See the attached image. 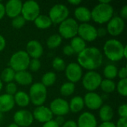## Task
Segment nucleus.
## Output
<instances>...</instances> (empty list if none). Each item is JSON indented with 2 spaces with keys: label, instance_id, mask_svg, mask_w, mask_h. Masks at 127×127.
I'll return each instance as SVG.
<instances>
[{
  "label": "nucleus",
  "instance_id": "obj_1",
  "mask_svg": "<svg viewBox=\"0 0 127 127\" xmlns=\"http://www.w3.org/2000/svg\"><path fill=\"white\" fill-rule=\"evenodd\" d=\"M78 65L89 71L100 68L103 63V54L96 47L86 48L77 56Z\"/></svg>",
  "mask_w": 127,
  "mask_h": 127
},
{
  "label": "nucleus",
  "instance_id": "obj_2",
  "mask_svg": "<svg viewBox=\"0 0 127 127\" xmlns=\"http://www.w3.org/2000/svg\"><path fill=\"white\" fill-rule=\"evenodd\" d=\"M124 45L118 39H111L107 40L103 46V51L106 57L114 62L120 61L124 57Z\"/></svg>",
  "mask_w": 127,
  "mask_h": 127
},
{
  "label": "nucleus",
  "instance_id": "obj_3",
  "mask_svg": "<svg viewBox=\"0 0 127 127\" xmlns=\"http://www.w3.org/2000/svg\"><path fill=\"white\" fill-rule=\"evenodd\" d=\"M113 13L114 9L110 4L99 3L91 11L92 19L99 24L108 22L113 17Z\"/></svg>",
  "mask_w": 127,
  "mask_h": 127
},
{
  "label": "nucleus",
  "instance_id": "obj_4",
  "mask_svg": "<svg viewBox=\"0 0 127 127\" xmlns=\"http://www.w3.org/2000/svg\"><path fill=\"white\" fill-rule=\"evenodd\" d=\"M30 60V57L26 51H19L11 56L9 64L10 68L15 72H19L26 71V69L28 68Z\"/></svg>",
  "mask_w": 127,
  "mask_h": 127
},
{
  "label": "nucleus",
  "instance_id": "obj_5",
  "mask_svg": "<svg viewBox=\"0 0 127 127\" xmlns=\"http://www.w3.org/2000/svg\"><path fill=\"white\" fill-rule=\"evenodd\" d=\"M30 101L36 106H42L47 98V89L46 87L41 83H33L30 89L29 92Z\"/></svg>",
  "mask_w": 127,
  "mask_h": 127
},
{
  "label": "nucleus",
  "instance_id": "obj_6",
  "mask_svg": "<svg viewBox=\"0 0 127 127\" xmlns=\"http://www.w3.org/2000/svg\"><path fill=\"white\" fill-rule=\"evenodd\" d=\"M79 25L73 18H67L60 24L59 33L61 37L72 39L77 35Z\"/></svg>",
  "mask_w": 127,
  "mask_h": 127
},
{
  "label": "nucleus",
  "instance_id": "obj_7",
  "mask_svg": "<svg viewBox=\"0 0 127 127\" xmlns=\"http://www.w3.org/2000/svg\"><path fill=\"white\" fill-rule=\"evenodd\" d=\"M39 5L36 1L29 0L22 3L21 14L25 21H34L39 15Z\"/></svg>",
  "mask_w": 127,
  "mask_h": 127
},
{
  "label": "nucleus",
  "instance_id": "obj_8",
  "mask_svg": "<svg viewBox=\"0 0 127 127\" xmlns=\"http://www.w3.org/2000/svg\"><path fill=\"white\" fill-rule=\"evenodd\" d=\"M69 15V10L65 4H57L54 5L50 11L49 16L52 24H60L64 20H65Z\"/></svg>",
  "mask_w": 127,
  "mask_h": 127
},
{
  "label": "nucleus",
  "instance_id": "obj_9",
  "mask_svg": "<svg viewBox=\"0 0 127 127\" xmlns=\"http://www.w3.org/2000/svg\"><path fill=\"white\" fill-rule=\"evenodd\" d=\"M100 74L95 71H89L83 76L82 83L83 87L89 92H93L98 87L102 81Z\"/></svg>",
  "mask_w": 127,
  "mask_h": 127
},
{
  "label": "nucleus",
  "instance_id": "obj_10",
  "mask_svg": "<svg viewBox=\"0 0 127 127\" xmlns=\"http://www.w3.org/2000/svg\"><path fill=\"white\" fill-rule=\"evenodd\" d=\"M77 34L85 42H92L97 37V28L89 23H82L78 27Z\"/></svg>",
  "mask_w": 127,
  "mask_h": 127
},
{
  "label": "nucleus",
  "instance_id": "obj_11",
  "mask_svg": "<svg viewBox=\"0 0 127 127\" xmlns=\"http://www.w3.org/2000/svg\"><path fill=\"white\" fill-rule=\"evenodd\" d=\"M33 120L32 113L25 109L17 111L13 115L14 123L19 127H30L33 124Z\"/></svg>",
  "mask_w": 127,
  "mask_h": 127
},
{
  "label": "nucleus",
  "instance_id": "obj_12",
  "mask_svg": "<svg viewBox=\"0 0 127 127\" xmlns=\"http://www.w3.org/2000/svg\"><path fill=\"white\" fill-rule=\"evenodd\" d=\"M50 110L53 115L63 116L69 112V105L68 103L62 98H56L51 101L50 104Z\"/></svg>",
  "mask_w": 127,
  "mask_h": 127
},
{
  "label": "nucleus",
  "instance_id": "obj_13",
  "mask_svg": "<svg viewBox=\"0 0 127 127\" xmlns=\"http://www.w3.org/2000/svg\"><path fill=\"white\" fill-rule=\"evenodd\" d=\"M125 28V22L120 16H113L107 24L106 31L110 35L113 36L121 34Z\"/></svg>",
  "mask_w": 127,
  "mask_h": 127
},
{
  "label": "nucleus",
  "instance_id": "obj_14",
  "mask_svg": "<svg viewBox=\"0 0 127 127\" xmlns=\"http://www.w3.org/2000/svg\"><path fill=\"white\" fill-rule=\"evenodd\" d=\"M65 74L66 78L71 83H77L80 81L83 76L82 68L76 63H69L65 69Z\"/></svg>",
  "mask_w": 127,
  "mask_h": 127
},
{
  "label": "nucleus",
  "instance_id": "obj_15",
  "mask_svg": "<svg viewBox=\"0 0 127 127\" xmlns=\"http://www.w3.org/2000/svg\"><path fill=\"white\" fill-rule=\"evenodd\" d=\"M84 104L89 109L97 110L99 109L103 106V99L102 97L95 92H89L87 93L84 98Z\"/></svg>",
  "mask_w": 127,
  "mask_h": 127
},
{
  "label": "nucleus",
  "instance_id": "obj_16",
  "mask_svg": "<svg viewBox=\"0 0 127 127\" xmlns=\"http://www.w3.org/2000/svg\"><path fill=\"white\" fill-rule=\"evenodd\" d=\"M33 119L36 120L40 123H46L52 120L53 114L48 107L40 106H37L32 113Z\"/></svg>",
  "mask_w": 127,
  "mask_h": 127
},
{
  "label": "nucleus",
  "instance_id": "obj_17",
  "mask_svg": "<svg viewBox=\"0 0 127 127\" xmlns=\"http://www.w3.org/2000/svg\"><path fill=\"white\" fill-rule=\"evenodd\" d=\"M22 7V2L20 0H10L8 1L5 6V14L10 18H15L21 14Z\"/></svg>",
  "mask_w": 127,
  "mask_h": 127
},
{
  "label": "nucleus",
  "instance_id": "obj_18",
  "mask_svg": "<svg viewBox=\"0 0 127 127\" xmlns=\"http://www.w3.org/2000/svg\"><path fill=\"white\" fill-rule=\"evenodd\" d=\"M26 52L30 57L39 59L43 54V48L39 41L33 39L28 42L26 45Z\"/></svg>",
  "mask_w": 127,
  "mask_h": 127
},
{
  "label": "nucleus",
  "instance_id": "obj_19",
  "mask_svg": "<svg viewBox=\"0 0 127 127\" xmlns=\"http://www.w3.org/2000/svg\"><path fill=\"white\" fill-rule=\"evenodd\" d=\"M77 125V127H97V122L92 113L86 112L80 115Z\"/></svg>",
  "mask_w": 127,
  "mask_h": 127
},
{
  "label": "nucleus",
  "instance_id": "obj_20",
  "mask_svg": "<svg viewBox=\"0 0 127 127\" xmlns=\"http://www.w3.org/2000/svg\"><path fill=\"white\" fill-rule=\"evenodd\" d=\"M14 105L15 102L13 96L7 94L0 95V112L1 113L10 111L14 107Z\"/></svg>",
  "mask_w": 127,
  "mask_h": 127
},
{
  "label": "nucleus",
  "instance_id": "obj_21",
  "mask_svg": "<svg viewBox=\"0 0 127 127\" xmlns=\"http://www.w3.org/2000/svg\"><path fill=\"white\" fill-rule=\"evenodd\" d=\"M74 16L77 20L83 23H86L92 19L91 10L86 7H78L74 10Z\"/></svg>",
  "mask_w": 127,
  "mask_h": 127
},
{
  "label": "nucleus",
  "instance_id": "obj_22",
  "mask_svg": "<svg viewBox=\"0 0 127 127\" xmlns=\"http://www.w3.org/2000/svg\"><path fill=\"white\" fill-rule=\"evenodd\" d=\"M15 81L21 86H28L32 83L33 77L31 74L26 71L16 72L14 77Z\"/></svg>",
  "mask_w": 127,
  "mask_h": 127
},
{
  "label": "nucleus",
  "instance_id": "obj_23",
  "mask_svg": "<svg viewBox=\"0 0 127 127\" xmlns=\"http://www.w3.org/2000/svg\"><path fill=\"white\" fill-rule=\"evenodd\" d=\"M99 116L103 122H109L114 116V111L109 105H103L100 108Z\"/></svg>",
  "mask_w": 127,
  "mask_h": 127
},
{
  "label": "nucleus",
  "instance_id": "obj_24",
  "mask_svg": "<svg viewBox=\"0 0 127 127\" xmlns=\"http://www.w3.org/2000/svg\"><path fill=\"white\" fill-rule=\"evenodd\" d=\"M68 105L69 110L73 113H77L80 112L85 106L83 98L80 96H75L73 98H71L70 103H68Z\"/></svg>",
  "mask_w": 127,
  "mask_h": 127
},
{
  "label": "nucleus",
  "instance_id": "obj_25",
  "mask_svg": "<svg viewBox=\"0 0 127 127\" xmlns=\"http://www.w3.org/2000/svg\"><path fill=\"white\" fill-rule=\"evenodd\" d=\"M14 102L20 107H25L30 103V97L29 95L25 92H18L15 94L14 97Z\"/></svg>",
  "mask_w": 127,
  "mask_h": 127
},
{
  "label": "nucleus",
  "instance_id": "obj_26",
  "mask_svg": "<svg viewBox=\"0 0 127 127\" xmlns=\"http://www.w3.org/2000/svg\"><path fill=\"white\" fill-rule=\"evenodd\" d=\"M70 45L72 48L74 52L77 54H80L86 48V42L80 36H75L72 38Z\"/></svg>",
  "mask_w": 127,
  "mask_h": 127
},
{
  "label": "nucleus",
  "instance_id": "obj_27",
  "mask_svg": "<svg viewBox=\"0 0 127 127\" xmlns=\"http://www.w3.org/2000/svg\"><path fill=\"white\" fill-rule=\"evenodd\" d=\"M35 25L39 29H46L51 26L52 22L50 18L45 15H39L33 21Z\"/></svg>",
  "mask_w": 127,
  "mask_h": 127
},
{
  "label": "nucleus",
  "instance_id": "obj_28",
  "mask_svg": "<svg viewBox=\"0 0 127 127\" xmlns=\"http://www.w3.org/2000/svg\"><path fill=\"white\" fill-rule=\"evenodd\" d=\"M15 74H16V72L10 67H7L2 71V72L1 74L0 80L7 83H11L14 80Z\"/></svg>",
  "mask_w": 127,
  "mask_h": 127
},
{
  "label": "nucleus",
  "instance_id": "obj_29",
  "mask_svg": "<svg viewBox=\"0 0 127 127\" xmlns=\"http://www.w3.org/2000/svg\"><path fill=\"white\" fill-rule=\"evenodd\" d=\"M61 43L62 37L60 36V34L57 33L50 36L47 39V46L51 49H54L59 47Z\"/></svg>",
  "mask_w": 127,
  "mask_h": 127
},
{
  "label": "nucleus",
  "instance_id": "obj_30",
  "mask_svg": "<svg viewBox=\"0 0 127 127\" xmlns=\"http://www.w3.org/2000/svg\"><path fill=\"white\" fill-rule=\"evenodd\" d=\"M118 68L114 65H107L103 70V74L107 80H112L118 76Z\"/></svg>",
  "mask_w": 127,
  "mask_h": 127
},
{
  "label": "nucleus",
  "instance_id": "obj_31",
  "mask_svg": "<svg viewBox=\"0 0 127 127\" xmlns=\"http://www.w3.org/2000/svg\"><path fill=\"white\" fill-rule=\"evenodd\" d=\"M56 80H57V75H56V74L54 72L49 71V72L45 73L42 76L41 83L42 85H44L45 87L51 86L54 85V83L56 82Z\"/></svg>",
  "mask_w": 127,
  "mask_h": 127
},
{
  "label": "nucleus",
  "instance_id": "obj_32",
  "mask_svg": "<svg viewBox=\"0 0 127 127\" xmlns=\"http://www.w3.org/2000/svg\"><path fill=\"white\" fill-rule=\"evenodd\" d=\"M75 90V85L73 83L71 82H67L63 83L60 89V94L65 97H68L71 95Z\"/></svg>",
  "mask_w": 127,
  "mask_h": 127
},
{
  "label": "nucleus",
  "instance_id": "obj_33",
  "mask_svg": "<svg viewBox=\"0 0 127 127\" xmlns=\"http://www.w3.org/2000/svg\"><path fill=\"white\" fill-rule=\"evenodd\" d=\"M100 87L103 92H104L106 93H112L115 90L116 85L113 80L106 79V80H103L101 81Z\"/></svg>",
  "mask_w": 127,
  "mask_h": 127
},
{
  "label": "nucleus",
  "instance_id": "obj_34",
  "mask_svg": "<svg viewBox=\"0 0 127 127\" xmlns=\"http://www.w3.org/2000/svg\"><path fill=\"white\" fill-rule=\"evenodd\" d=\"M52 66L57 71H62L65 69L66 65L65 61L60 57H55L52 62Z\"/></svg>",
  "mask_w": 127,
  "mask_h": 127
},
{
  "label": "nucleus",
  "instance_id": "obj_35",
  "mask_svg": "<svg viewBox=\"0 0 127 127\" xmlns=\"http://www.w3.org/2000/svg\"><path fill=\"white\" fill-rule=\"evenodd\" d=\"M118 92L123 97L127 96V80H121L117 85Z\"/></svg>",
  "mask_w": 127,
  "mask_h": 127
},
{
  "label": "nucleus",
  "instance_id": "obj_36",
  "mask_svg": "<svg viewBox=\"0 0 127 127\" xmlns=\"http://www.w3.org/2000/svg\"><path fill=\"white\" fill-rule=\"evenodd\" d=\"M25 22H26V21H25V19L22 16V15H19V16H16V17H15V18H13V19H12L11 25H12V26H13V28L19 29V28H22V27L25 25Z\"/></svg>",
  "mask_w": 127,
  "mask_h": 127
},
{
  "label": "nucleus",
  "instance_id": "obj_37",
  "mask_svg": "<svg viewBox=\"0 0 127 127\" xmlns=\"http://www.w3.org/2000/svg\"><path fill=\"white\" fill-rule=\"evenodd\" d=\"M28 68L30 70L33 72L37 71L41 68V63L39 60V59H32L30 60Z\"/></svg>",
  "mask_w": 127,
  "mask_h": 127
},
{
  "label": "nucleus",
  "instance_id": "obj_38",
  "mask_svg": "<svg viewBox=\"0 0 127 127\" xmlns=\"http://www.w3.org/2000/svg\"><path fill=\"white\" fill-rule=\"evenodd\" d=\"M5 92H6V94L9 95H11V96L15 95V94L17 92L16 85L13 82L7 83L5 87Z\"/></svg>",
  "mask_w": 127,
  "mask_h": 127
},
{
  "label": "nucleus",
  "instance_id": "obj_39",
  "mask_svg": "<svg viewBox=\"0 0 127 127\" xmlns=\"http://www.w3.org/2000/svg\"><path fill=\"white\" fill-rule=\"evenodd\" d=\"M118 115H120L121 118H127V105L125 104H123V105H121L118 108Z\"/></svg>",
  "mask_w": 127,
  "mask_h": 127
},
{
  "label": "nucleus",
  "instance_id": "obj_40",
  "mask_svg": "<svg viewBox=\"0 0 127 127\" xmlns=\"http://www.w3.org/2000/svg\"><path fill=\"white\" fill-rule=\"evenodd\" d=\"M118 76L119 77V78H120L121 80L127 79V67H124V68H121V69L118 71Z\"/></svg>",
  "mask_w": 127,
  "mask_h": 127
},
{
  "label": "nucleus",
  "instance_id": "obj_41",
  "mask_svg": "<svg viewBox=\"0 0 127 127\" xmlns=\"http://www.w3.org/2000/svg\"><path fill=\"white\" fill-rule=\"evenodd\" d=\"M63 51V54L67 56H71L74 54V52L70 45H67L64 46Z\"/></svg>",
  "mask_w": 127,
  "mask_h": 127
},
{
  "label": "nucleus",
  "instance_id": "obj_42",
  "mask_svg": "<svg viewBox=\"0 0 127 127\" xmlns=\"http://www.w3.org/2000/svg\"><path fill=\"white\" fill-rule=\"evenodd\" d=\"M116 127H127V118H120L117 124L115 125Z\"/></svg>",
  "mask_w": 127,
  "mask_h": 127
},
{
  "label": "nucleus",
  "instance_id": "obj_43",
  "mask_svg": "<svg viewBox=\"0 0 127 127\" xmlns=\"http://www.w3.org/2000/svg\"><path fill=\"white\" fill-rule=\"evenodd\" d=\"M106 33H107V31L106 28H99L98 29H97V36L99 37L105 36Z\"/></svg>",
  "mask_w": 127,
  "mask_h": 127
},
{
  "label": "nucleus",
  "instance_id": "obj_44",
  "mask_svg": "<svg viewBox=\"0 0 127 127\" xmlns=\"http://www.w3.org/2000/svg\"><path fill=\"white\" fill-rule=\"evenodd\" d=\"M121 18L123 19H127V5H124L122 9L121 10Z\"/></svg>",
  "mask_w": 127,
  "mask_h": 127
},
{
  "label": "nucleus",
  "instance_id": "obj_45",
  "mask_svg": "<svg viewBox=\"0 0 127 127\" xmlns=\"http://www.w3.org/2000/svg\"><path fill=\"white\" fill-rule=\"evenodd\" d=\"M42 127H60V126L55 122V121L51 120V121H50L48 122L45 123Z\"/></svg>",
  "mask_w": 127,
  "mask_h": 127
},
{
  "label": "nucleus",
  "instance_id": "obj_46",
  "mask_svg": "<svg viewBox=\"0 0 127 127\" xmlns=\"http://www.w3.org/2000/svg\"><path fill=\"white\" fill-rule=\"evenodd\" d=\"M62 127H77V125L74 121H68L63 124Z\"/></svg>",
  "mask_w": 127,
  "mask_h": 127
},
{
  "label": "nucleus",
  "instance_id": "obj_47",
  "mask_svg": "<svg viewBox=\"0 0 127 127\" xmlns=\"http://www.w3.org/2000/svg\"><path fill=\"white\" fill-rule=\"evenodd\" d=\"M5 45H6V41H5L4 38L0 34V51H1L4 49Z\"/></svg>",
  "mask_w": 127,
  "mask_h": 127
},
{
  "label": "nucleus",
  "instance_id": "obj_48",
  "mask_svg": "<svg viewBox=\"0 0 127 127\" xmlns=\"http://www.w3.org/2000/svg\"><path fill=\"white\" fill-rule=\"evenodd\" d=\"M98 127H116L115 124L111 121L109 122H103Z\"/></svg>",
  "mask_w": 127,
  "mask_h": 127
},
{
  "label": "nucleus",
  "instance_id": "obj_49",
  "mask_svg": "<svg viewBox=\"0 0 127 127\" xmlns=\"http://www.w3.org/2000/svg\"><path fill=\"white\" fill-rule=\"evenodd\" d=\"M5 14V10H4V5L0 1V20L4 17Z\"/></svg>",
  "mask_w": 127,
  "mask_h": 127
},
{
  "label": "nucleus",
  "instance_id": "obj_50",
  "mask_svg": "<svg viewBox=\"0 0 127 127\" xmlns=\"http://www.w3.org/2000/svg\"><path fill=\"white\" fill-rule=\"evenodd\" d=\"M55 122H56L59 126L63 125V124L65 123V122H64V118H63V116H57V119L55 120Z\"/></svg>",
  "mask_w": 127,
  "mask_h": 127
},
{
  "label": "nucleus",
  "instance_id": "obj_51",
  "mask_svg": "<svg viewBox=\"0 0 127 127\" xmlns=\"http://www.w3.org/2000/svg\"><path fill=\"white\" fill-rule=\"evenodd\" d=\"M68 3L71 4L72 5H78L81 3V1H80V0H69Z\"/></svg>",
  "mask_w": 127,
  "mask_h": 127
},
{
  "label": "nucleus",
  "instance_id": "obj_52",
  "mask_svg": "<svg viewBox=\"0 0 127 127\" xmlns=\"http://www.w3.org/2000/svg\"><path fill=\"white\" fill-rule=\"evenodd\" d=\"M124 57L127 58V45H124Z\"/></svg>",
  "mask_w": 127,
  "mask_h": 127
},
{
  "label": "nucleus",
  "instance_id": "obj_53",
  "mask_svg": "<svg viewBox=\"0 0 127 127\" xmlns=\"http://www.w3.org/2000/svg\"><path fill=\"white\" fill-rule=\"evenodd\" d=\"M7 127H18L15 123H12V124H10V125H9Z\"/></svg>",
  "mask_w": 127,
  "mask_h": 127
},
{
  "label": "nucleus",
  "instance_id": "obj_54",
  "mask_svg": "<svg viewBox=\"0 0 127 127\" xmlns=\"http://www.w3.org/2000/svg\"><path fill=\"white\" fill-rule=\"evenodd\" d=\"M3 120V114L0 112V122Z\"/></svg>",
  "mask_w": 127,
  "mask_h": 127
},
{
  "label": "nucleus",
  "instance_id": "obj_55",
  "mask_svg": "<svg viewBox=\"0 0 127 127\" xmlns=\"http://www.w3.org/2000/svg\"><path fill=\"white\" fill-rule=\"evenodd\" d=\"M1 89H2V81L0 80V92L1 90Z\"/></svg>",
  "mask_w": 127,
  "mask_h": 127
}]
</instances>
